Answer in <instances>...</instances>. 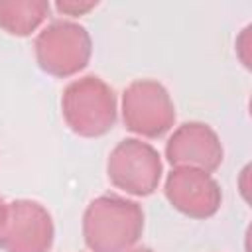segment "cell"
Listing matches in <instances>:
<instances>
[{"instance_id": "6da1fadb", "label": "cell", "mask_w": 252, "mask_h": 252, "mask_svg": "<svg viewBox=\"0 0 252 252\" xmlns=\"http://www.w3.org/2000/svg\"><path fill=\"white\" fill-rule=\"evenodd\" d=\"M144 232V211L136 201L100 195L83 215V238L91 252H126Z\"/></svg>"}, {"instance_id": "7a4b0ae2", "label": "cell", "mask_w": 252, "mask_h": 252, "mask_svg": "<svg viewBox=\"0 0 252 252\" xmlns=\"http://www.w3.org/2000/svg\"><path fill=\"white\" fill-rule=\"evenodd\" d=\"M61 112L67 126L83 138H98L116 122V94L96 75L69 83L61 96Z\"/></svg>"}, {"instance_id": "3957f363", "label": "cell", "mask_w": 252, "mask_h": 252, "mask_svg": "<svg viewBox=\"0 0 252 252\" xmlns=\"http://www.w3.org/2000/svg\"><path fill=\"white\" fill-rule=\"evenodd\" d=\"M33 51L43 73L67 79L87 67L93 41L85 26L71 20H57L37 33Z\"/></svg>"}, {"instance_id": "277c9868", "label": "cell", "mask_w": 252, "mask_h": 252, "mask_svg": "<svg viewBox=\"0 0 252 252\" xmlns=\"http://www.w3.org/2000/svg\"><path fill=\"white\" fill-rule=\"evenodd\" d=\"M124 126L144 138H161L175 122V106L167 89L154 79H138L122 93Z\"/></svg>"}, {"instance_id": "5b68a950", "label": "cell", "mask_w": 252, "mask_h": 252, "mask_svg": "<svg viewBox=\"0 0 252 252\" xmlns=\"http://www.w3.org/2000/svg\"><path fill=\"white\" fill-rule=\"evenodd\" d=\"M106 173L116 189H122L134 197H148L158 189L163 165L158 150L152 144L126 138L110 152Z\"/></svg>"}, {"instance_id": "8992f818", "label": "cell", "mask_w": 252, "mask_h": 252, "mask_svg": "<svg viewBox=\"0 0 252 252\" xmlns=\"http://www.w3.org/2000/svg\"><path fill=\"white\" fill-rule=\"evenodd\" d=\"M55 228L47 209L30 199L6 205V219L0 228V248L4 252H49Z\"/></svg>"}, {"instance_id": "52a82bcc", "label": "cell", "mask_w": 252, "mask_h": 252, "mask_svg": "<svg viewBox=\"0 0 252 252\" xmlns=\"http://www.w3.org/2000/svg\"><path fill=\"white\" fill-rule=\"evenodd\" d=\"M165 199L173 209L191 219L213 217L222 201L219 183L211 173L197 167H175L163 185Z\"/></svg>"}, {"instance_id": "ba28073f", "label": "cell", "mask_w": 252, "mask_h": 252, "mask_svg": "<svg viewBox=\"0 0 252 252\" xmlns=\"http://www.w3.org/2000/svg\"><path fill=\"white\" fill-rule=\"evenodd\" d=\"M222 144L217 132L203 122H185L165 142V158L175 167H197L213 173L222 163Z\"/></svg>"}, {"instance_id": "9c48e42d", "label": "cell", "mask_w": 252, "mask_h": 252, "mask_svg": "<svg viewBox=\"0 0 252 252\" xmlns=\"http://www.w3.org/2000/svg\"><path fill=\"white\" fill-rule=\"evenodd\" d=\"M47 14L49 2L45 0H0V28L10 35H32Z\"/></svg>"}, {"instance_id": "30bf717a", "label": "cell", "mask_w": 252, "mask_h": 252, "mask_svg": "<svg viewBox=\"0 0 252 252\" xmlns=\"http://www.w3.org/2000/svg\"><path fill=\"white\" fill-rule=\"evenodd\" d=\"M55 6H57V10L61 14H67V16H83V14L91 12L93 8H96V2H71V0H65V2H57Z\"/></svg>"}, {"instance_id": "8fae6325", "label": "cell", "mask_w": 252, "mask_h": 252, "mask_svg": "<svg viewBox=\"0 0 252 252\" xmlns=\"http://www.w3.org/2000/svg\"><path fill=\"white\" fill-rule=\"evenodd\" d=\"M4 219H6V203H4L2 197H0V228H2V224H4Z\"/></svg>"}, {"instance_id": "7c38bea8", "label": "cell", "mask_w": 252, "mask_h": 252, "mask_svg": "<svg viewBox=\"0 0 252 252\" xmlns=\"http://www.w3.org/2000/svg\"><path fill=\"white\" fill-rule=\"evenodd\" d=\"M126 252H154V250L152 248H146V246H138V248H130Z\"/></svg>"}]
</instances>
